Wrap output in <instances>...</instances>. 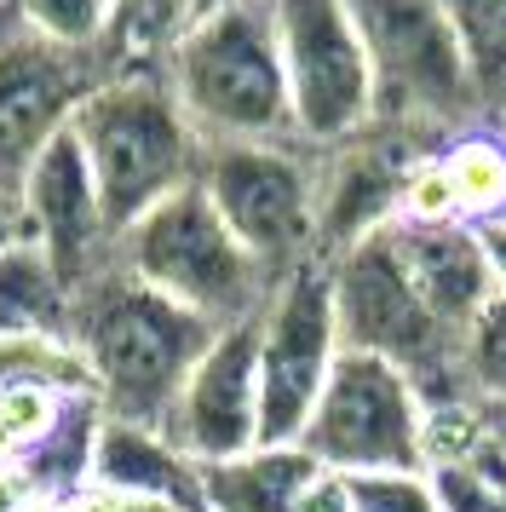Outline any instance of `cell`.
<instances>
[{
    "label": "cell",
    "mask_w": 506,
    "mask_h": 512,
    "mask_svg": "<svg viewBox=\"0 0 506 512\" xmlns=\"http://www.w3.org/2000/svg\"><path fill=\"white\" fill-rule=\"evenodd\" d=\"M196 185L230 236L276 282L322 259L317 242V150L299 139L265 144H202Z\"/></svg>",
    "instance_id": "52a82bcc"
},
{
    "label": "cell",
    "mask_w": 506,
    "mask_h": 512,
    "mask_svg": "<svg viewBox=\"0 0 506 512\" xmlns=\"http://www.w3.org/2000/svg\"><path fill=\"white\" fill-rule=\"evenodd\" d=\"M58 392V397H75L87 392L92 397V380H87V363L69 340H46V334H0V392Z\"/></svg>",
    "instance_id": "603a6c76"
},
{
    "label": "cell",
    "mask_w": 506,
    "mask_h": 512,
    "mask_svg": "<svg viewBox=\"0 0 506 512\" xmlns=\"http://www.w3.org/2000/svg\"><path fill=\"white\" fill-rule=\"evenodd\" d=\"M426 144L368 121L357 139L317 150V242L322 259L357 248L363 236L397 225V196H403V173Z\"/></svg>",
    "instance_id": "5bb4252c"
},
{
    "label": "cell",
    "mask_w": 506,
    "mask_h": 512,
    "mask_svg": "<svg viewBox=\"0 0 506 512\" xmlns=\"http://www.w3.org/2000/svg\"><path fill=\"white\" fill-rule=\"evenodd\" d=\"M12 24L64 52H104L115 0H6Z\"/></svg>",
    "instance_id": "cb8c5ba5"
},
{
    "label": "cell",
    "mask_w": 506,
    "mask_h": 512,
    "mask_svg": "<svg viewBox=\"0 0 506 512\" xmlns=\"http://www.w3.org/2000/svg\"><path fill=\"white\" fill-rule=\"evenodd\" d=\"M6 24H12V12H6V0H0V29H6Z\"/></svg>",
    "instance_id": "d590c367"
},
{
    "label": "cell",
    "mask_w": 506,
    "mask_h": 512,
    "mask_svg": "<svg viewBox=\"0 0 506 512\" xmlns=\"http://www.w3.org/2000/svg\"><path fill=\"white\" fill-rule=\"evenodd\" d=\"M501 415H506V409H501Z\"/></svg>",
    "instance_id": "8d00e7d4"
},
{
    "label": "cell",
    "mask_w": 506,
    "mask_h": 512,
    "mask_svg": "<svg viewBox=\"0 0 506 512\" xmlns=\"http://www.w3.org/2000/svg\"><path fill=\"white\" fill-rule=\"evenodd\" d=\"M121 512H184V507H167V501H121Z\"/></svg>",
    "instance_id": "d6a6232c"
},
{
    "label": "cell",
    "mask_w": 506,
    "mask_h": 512,
    "mask_svg": "<svg viewBox=\"0 0 506 512\" xmlns=\"http://www.w3.org/2000/svg\"><path fill=\"white\" fill-rule=\"evenodd\" d=\"M460 380L466 392L489 403V409H506V294L483 305L466 340H460Z\"/></svg>",
    "instance_id": "484cf974"
},
{
    "label": "cell",
    "mask_w": 506,
    "mask_h": 512,
    "mask_svg": "<svg viewBox=\"0 0 506 512\" xmlns=\"http://www.w3.org/2000/svg\"><path fill=\"white\" fill-rule=\"evenodd\" d=\"M196 466L259 449V317L219 328L161 426Z\"/></svg>",
    "instance_id": "7c38bea8"
},
{
    "label": "cell",
    "mask_w": 506,
    "mask_h": 512,
    "mask_svg": "<svg viewBox=\"0 0 506 512\" xmlns=\"http://www.w3.org/2000/svg\"><path fill=\"white\" fill-rule=\"evenodd\" d=\"M299 449L340 478L426 472V403L403 369L363 351H340Z\"/></svg>",
    "instance_id": "ba28073f"
},
{
    "label": "cell",
    "mask_w": 506,
    "mask_h": 512,
    "mask_svg": "<svg viewBox=\"0 0 506 512\" xmlns=\"http://www.w3.org/2000/svg\"><path fill=\"white\" fill-rule=\"evenodd\" d=\"M426 478H432L443 512H506V426L483 455L460 466H426Z\"/></svg>",
    "instance_id": "d4e9b609"
},
{
    "label": "cell",
    "mask_w": 506,
    "mask_h": 512,
    "mask_svg": "<svg viewBox=\"0 0 506 512\" xmlns=\"http://www.w3.org/2000/svg\"><path fill=\"white\" fill-rule=\"evenodd\" d=\"M437 167L449 179L460 225H506V133L495 121H478L455 139L437 144Z\"/></svg>",
    "instance_id": "d6986e66"
},
{
    "label": "cell",
    "mask_w": 506,
    "mask_h": 512,
    "mask_svg": "<svg viewBox=\"0 0 506 512\" xmlns=\"http://www.w3.org/2000/svg\"><path fill=\"white\" fill-rule=\"evenodd\" d=\"M391 236H397V254L409 265L420 300L432 305V317L455 340H466L472 317L501 294L478 231L472 225H391Z\"/></svg>",
    "instance_id": "9a60e30c"
},
{
    "label": "cell",
    "mask_w": 506,
    "mask_h": 512,
    "mask_svg": "<svg viewBox=\"0 0 506 512\" xmlns=\"http://www.w3.org/2000/svg\"><path fill=\"white\" fill-rule=\"evenodd\" d=\"M374 75V121L437 150L483 121L478 87L437 0H345Z\"/></svg>",
    "instance_id": "5b68a950"
},
{
    "label": "cell",
    "mask_w": 506,
    "mask_h": 512,
    "mask_svg": "<svg viewBox=\"0 0 506 512\" xmlns=\"http://www.w3.org/2000/svg\"><path fill=\"white\" fill-rule=\"evenodd\" d=\"M29 507H41V495L23 484L18 466H0V512H29Z\"/></svg>",
    "instance_id": "4dcf8cb0"
},
{
    "label": "cell",
    "mask_w": 506,
    "mask_h": 512,
    "mask_svg": "<svg viewBox=\"0 0 506 512\" xmlns=\"http://www.w3.org/2000/svg\"><path fill=\"white\" fill-rule=\"evenodd\" d=\"M213 334L219 328L161 300L121 265H104L92 282H81L69 305V346L87 363L98 409L133 426H167L173 397L184 392Z\"/></svg>",
    "instance_id": "6da1fadb"
},
{
    "label": "cell",
    "mask_w": 506,
    "mask_h": 512,
    "mask_svg": "<svg viewBox=\"0 0 506 512\" xmlns=\"http://www.w3.org/2000/svg\"><path fill=\"white\" fill-rule=\"evenodd\" d=\"M52 512H121V501L115 495H104V489H81V495H69V501H52Z\"/></svg>",
    "instance_id": "1f68e13d"
},
{
    "label": "cell",
    "mask_w": 506,
    "mask_h": 512,
    "mask_svg": "<svg viewBox=\"0 0 506 512\" xmlns=\"http://www.w3.org/2000/svg\"><path fill=\"white\" fill-rule=\"evenodd\" d=\"M328 282H334V317H340L345 351H363V357L403 369L426 409L472 397L460 380V340L420 300L391 225L328 259Z\"/></svg>",
    "instance_id": "8992f818"
},
{
    "label": "cell",
    "mask_w": 506,
    "mask_h": 512,
    "mask_svg": "<svg viewBox=\"0 0 506 512\" xmlns=\"http://www.w3.org/2000/svg\"><path fill=\"white\" fill-rule=\"evenodd\" d=\"M196 18V0H115L110 35H104V64L133 70V64H167V52Z\"/></svg>",
    "instance_id": "7402d4cb"
},
{
    "label": "cell",
    "mask_w": 506,
    "mask_h": 512,
    "mask_svg": "<svg viewBox=\"0 0 506 512\" xmlns=\"http://www.w3.org/2000/svg\"><path fill=\"white\" fill-rule=\"evenodd\" d=\"M489 121H495V127H501V133H506V104H501V110H495V116H489Z\"/></svg>",
    "instance_id": "e575fe53"
},
{
    "label": "cell",
    "mask_w": 506,
    "mask_h": 512,
    "mask_svg": "<svg viewBox=\"0 0 506 512\" xmlns=\"http://www.w3.org/2000/svg\"><path fill=\"white\" fill-rule=\"evenodd\" d=\"M69 133L81 139L115 236L156 202H167L173 190L196 185V167H202V139L184 121L161 64L110 70L92 87Z\"/></svg>",
    "instance_id": "3957f363"
},
{
    "label": "cell",
    "mask_w": 506,
    "mask_h": 512,
    "mask_svg": "<svg viewBox=\"0 0 506 512\" xmlns=\"http://www.w3.org/2000/svg\"><path fill=\"white\" fill-rule=\"evenodd\" d=\"M345 484H351V512H443L426 472H374Z\"/></svg>",
    "instance_id": "f1b7e54d"
},
{
    "label": "cell",
    "mask_w": 506,
    "mask_h": 512,
    "mask_svg": "<svg viewBox=\"0 0 506 512\" xmlns=\"http://www.w3.org/2000/svg\"><path fill=\"white\" fill-rule=\"evenodd\" d=\"M104 75V52H64L18 24L0 29V179H23L46 144L75 127Z\"/></svg>",
    "instance_id": "8fae6325"
},
{
    "label": "cell",
    "mask_w": 506,
    "mask_h": 512,
    "mask_svg": "<svg viewBox=\"0 0 506 512\" xmlns=\"http://www.w3.org/2000/svg\"><path fill=\"white\" fill-rule=\"evenodd\" d=\"M115 265L144 288H156L161 300L202 317L207 328L253 323L276 294V277L230 236L202 185L173 190L144 219H133L115 236Z\"/></svg>",
    "instance_id": "277c9868"
},
{
    "label": "cell",
    "mask_w": 506,
    "mask_h": 512,
    "mask_svg": "<svg viewBox=\"0 0 506 512\" xmlns=\"http://www.w3.org/2000/svg\"><path fill=\"white\" fill-rule=\"evenodd\" d=\"M288 81L294 139L311 150L357 139L374 121V75L345 0H265Z\"/></svg>",
    "instance_id": "9c48e42d"
},
{
    "label": "cell",
    "mask_w": 506,
    "mask_h": 512,
    "mask_svg": "<svg viewBox=\"0 0 506 512\" xmlns=\"http://www.w3.org/2000/svg\"><path fill=\"white\" fill-rule=\"evenodd\" d=\"M322 466L299 443H259L236 461L202 466V512H299Z\"/></svg>",
    "instance_id": "e0dca14e"
},
{
    "label": "cell",
    "mask_w": 506,
    "mask_h": 512,
    "mask_svg": "<svg viewBox=\"0 0 506 512\" xmlns=\"http://www.w3.org/2000/svg\"><path fill=\"white\" fill-rule=\"evenodd\" d=\"M92 489H104L115 501H167V507L202 512V466L161 426H133L110 415L92 449Z\"/></svg>",
    "instance_id": "2e32d148"
},
{
    "label": "cell",
    "mask_w": 506,
    "mask_h": 512,
    "mask_svg": "<svg viewBox=\"0 0 506 512\" xmlns=\"http://www.w3.org/2000/svg\"><path fill=\"white\" fill-rule=\"evenodd\" d=\"M69 282L58 265L23 242L0 254V334H46V340H69Z\"/></svg>",
    "instance_id": "ffe728a7"
},
{
    "label": "cell",
    "mask_w": 506,
    "mask_h": 512,
    "mask_svg": "<svg viewBox=\"0 0 506 512\" xmlns=\"http://www.w3.org/2000/svg\"><path fill=\"white\" fill-rule=\"evenodd\" d=\"M23 242H35L23 190H18V179H0V254H6V248H23Z\"/></svg>",
    "instance_id": "f546056e"
},
{
    "label": "cell",
    "mask_w": 506,
    "mask_h": 512,
    "mask_svg": "<svg viewBox=\"0 0 506 512\" xmlns=\"http://www.w3.org/2000/svg\"><path fill=\"white\" fill-rule=\"evenodd\" d=\"M443 18L455 29L466 75L478 87L483 121L506 104V0H437Z\"/></svg>",
    "instance_id": "44dd1931"
},
{
    "label": "cell",
    "mask_w": 506,
    "mask_h": 512,
    "mask_svg": "<svg viewBox=\"0 0 506 512\" xmlns=\"http://www.w3.org/2000/svg\"><path fill=\"white\" fill-rule=\"evenodd\" d=\"M340 351L328 259H311L259 311V443H299Z\"/></svg>",
    "instance_id": "30bf717a"
},
{
    "label": "cell",
    "mask_w": 506,
    "mask_h": 512,
    "mask_svg": "<svg viewBox=\"0 0 506 512\" xmlns=\"http://www.w3.org/2000/svg\"><path fill=\"white\" fill-rule=\"evenodd\" d=\"M58 403H64L58 392H29V386L0 392V466H18L46 438V426L58 420Z\"/></svg>",
    "instance_id": "4316f807"
},
{
    "label": "cell",
    "mask_w": 506,
    "mask_h": 512,
    "mask_svg": "<svg viewBox=\"0 0 506 512\" xmlns=\"http://www.w3.org/2000/svg\"><path fill=\"white\" fill-rule=\"evenodd\" d=\"M213 6H236V0H196V12H213Z\"/></svg>",
    "instance_id": "836d02e7"
},
{
    "label": "cell",
    "mask_w": 506,
    "mask_h": 512,
    "mask_svg": "<svg viewBox=\"0 0 506 512\" xmlns=\"http://www.w3.org/2000/svg\"><path fill=\"white\" fill-rule=\"evenodd\" d=\"M98 426H104L98 397L75 392V397H64V403H58V420L46 426V438L18 461L23 484L35 489L46 507H52V501H69V495H81V489L92 484V449H98Z\"/></svg>",
    "instance_id": "ac0fdd59"
},
{
    "label": "cell",
    "mask_w": 506,
    "mask_h": 512,
    "mask_svg": "<svg viewBox=\"0 0 506 512\" xmlns=\"http://www.w3.org/2000/svg\"><path fill=\"white\" fill-rule=\"evenodd\" d=\"M18 190H23V208H29L35 248L58 265L69 294L81 282H92L104 265H115V225L104 213L98 179H92L75 133H58L46 144L41 156L29 162V173L18 179Z\"/></svg>",
    "instance_id": "4fadbf2b"
},
{
    "label": "cell",
    "mask_w": 506,
    "mask_h": 512,
    "mask_svg": "<svg viewBox=\"0 0 506 512\" xmlns=\"http://www.w3.org/2000/svg\"><path fill=\"white\" fill-rule=\"evenodd\" d=\"M397 225H460L449 179L437 167V150H420L403 173V196H397Z\"/></svg>",
    "instance_id": "83f0119b"
},
{
    "label": "cell",
    "mask_w": 506,
    "mask_h": 512,
    "mask_svg": "<svg viewBox=\"0 0 506 512\" xmlns=\"http://www.w3.org/2000/svg\"><path fill=\"white\" fill-rule=\"evenodd\" d=\"M161 75H167L184 121L196 127L202 144L294 139L282 52H276L265 0H236V6L196 12L190 29L173 41Z\"/></svg>",
    "instance_id": "7a4b0ae2"
}]
</instances>
